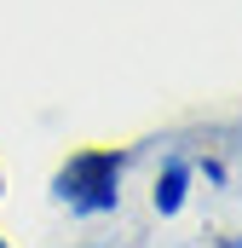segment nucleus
Returning <instances> with one entry per match:
<instances>
[{
  "label": "nucleus",
  "instance_id": "obj_2",
  "mask_svg": "<svg viewBox=\"0 0 242 248\" xmlns=\"http://www.w3.org/2000/svg\"><path fill=\"white\" fill-rule=\"evenodd\" d=\"M184 185H190V168H184V162H167V173L156 179V214H179Z\"/></svg>",
  "mask_w": 242,
  "mask_h": 248
},
{
  "label": "nucleus",
  "instance_id": "obj_4",
  "mask_svg": "<svg viewBox=\"0 0 242 248\" xmlns=\"http://www.w3.org/2000/svg\"><path fill=\"white\" fill-rule=\"evenodd\" d=\"M0 248H6V243H0Z\"/></svg>",
  "mask_w": 242,
  "mask_h": 248
},
{
  "label": "nucleus",
  "instance_id": "obj_3",
  "mask_svg": "<svg viewBox=\"0 0 242 248\" xmlns=\"http://www.w3.org/2000/svg\"><path fill=\"white\" fill-rule=\"evenodd\" d=\"M0 196H6V190H0Z\"/></svg>",
  "mask_w": 242,
  "mask_h": 248
},
{
  "label": "nucleus",
  "instance_id": "obj_1",
  "mask_svg": "<svg viewBox=\"0 0 242 248\" xmlns=\"http://www.w3.org/2000/svg\"><path fill=\"white\" fill-rule=\"evenodd\" d=\"M121 173H127V156L121 150H81V156H69L58 168L52 196L69 214H110L121 202Z\"/></svg>",
  "mask_w": 242,
  "mask_h": 248
}]
</instances>
